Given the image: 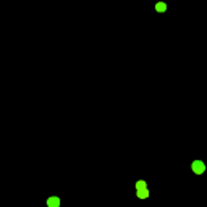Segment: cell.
<instances>
[{
    "instance_id": "1",
    "label": "cell",
    "mask_w": 207,
    "mask_h": 207,
    "mask_svg": "<svg viewBox=\"0 0 207 207\" xmlns=\"http://www.w3.org/2000/svg\"><path fill=\"white\" fill-rule=\"evenodd\" d=\"M191 167H192V172L197 173V175L204 173V170H205V165H204V162H202V160H194Z\"/></svg>"
},
{
    "instance_id": "2",
    "label": "cell",
    "mask_w": 207,
    "mask_h": 207,
    "mask_svg": "<svg viewBox=\"0 0 207 207\" xmlns=\"http://www.w3.org/2000/svg\"><path fill=\"white\" fill-rule=\"evenodd\" d=\"M47 205L49 207H60V199L58 197H49L47 199Z\"/></svg>"
},
{
    "instance_id": "3",
    "label": "cell",
    "mask_w": 207,
    "mask_h": 207,
    "mask_svg": "<svg viewBox=\"0 0 207 207\" xmlns=\"http://www.w3.org/2000/svg\"><path fill=\"white\" fill-rule=\"evenodd\" d=\"M138 197H139V199H146V197H149V191H147V188H146V189H139V191H138Z\"/></svg>"
},
{
    "instance_id": "4",
    "label": "cell",
    "mask_w": 207,
    "mask_h": 207,
    "mask_svg": "<svg viewBox=\"0 0 207 207\" xmlns=\"http://www.w3.org/2000/svg\"><path fill=\"white\" fill-rule=\"evenodd\" d=\"M155 10L162 13V11H165V10H167V5H165V3H163V2H159V3H157V5H155Z\"/></svg>"
},
{
    "instance_id": "5",
    "label": "cell",
    "mask_w": 207,
    "mask_h": 207,
    "mask_svg": "<svg viewBox=\"0 0 207 207\" xmlns=\"http://www.w3.org/2000/svg\"><path fill=\"white\" fill-rule=\"evenodd\" d=\"M136 189H138V191H139V189H146V181L139 180V181L136 183Z\"/></svg>"
}]
</instances>
